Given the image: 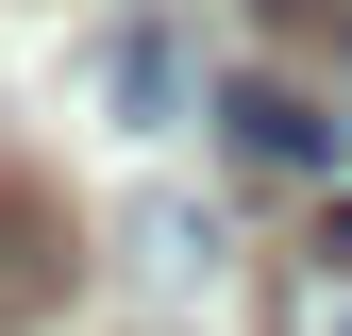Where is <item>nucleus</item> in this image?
Wrapping results in <instances>:
<instances>
[{"label": "nucleus", "instance_id": "nucleus-1", "mask_svg": "<svg viewBox=\"0 0 352 336\" xmlns=\"http://www.w3.org/2000/svg\"><path fill=\"white\" fill-rule=\"evenodd\" d=\"M218 135H235V168H269V185H336V151H352V118L252 67V84H218Z\"/></svg>", "mask_w": 352, "mask_h": 336}, {"label": "nucleus", "instance_id": "nucleus-2", "mask_svg": "<svg viewBox=\"0 0 352 336\" xmlns=\"http://www.w3.org/2000/svg\"><path fill=\"white\" fill-rule=\"evenodd\" d=\"M67 269H84V235H67V202L34 185V168H0V336H34L67 303Z\"/></svg>", "mask_w": 352, "mask_h": 336}, {"label": "nucleus", "instance_id": "nucleus-3", "mask_svg": "<svg viewBox=\"0 0 352 336\" xmlns=\"http://www.w3.org/2000/svg\"><path fill=\"white\" fill-rule=\"evenodd\" d=\"M101 101L135 118V135H168V118H185V51H168V34L135 17V34H118V51H101Z\"/></svg>", "mask_w": 352, "mask_h": 336}, {"label": "nucleus", "instance_id": "nucleus-4", "mask_svg": "<svg viewBox=\"0 0 352 336\" xmlns=\"http://www.w3.org/2000/svg\"><path fill=\"white\" fill-rule=\"evenodd\" d=\"M135 269L151 286H201L218 269V219H201V202H135Z\"/></svg>", "mask_w": 352, "mask_h": 336}, {"label": "nucleus", "instance_id": "nucleus-5", "mask_svg": "<svg viewBox=\"0 0 352 336\" xmlns=\"http://www.w3.org/2000/svg\"><path fill=\"white\" fill-rule=\"evenodd\" d=\"M269 336H352V269L336 252H302V269L269 286Z\"/></svg>", "mask_w": 352, "mask_h": 336}, {"label": "nucleus", "instance_id": "nucleus-6", "mask_svg": "<svg viewBox=\"0 0 352 336\" xmlns=\"http://www.w3.org/2000/svg\"><path fill=\"white\" fill-rule=\"evenodd\" d=\"M319 252H336V269H352V185H319Z\"/></svg>", "mask_w": 352, "mask_h": 336}]
</instances>
